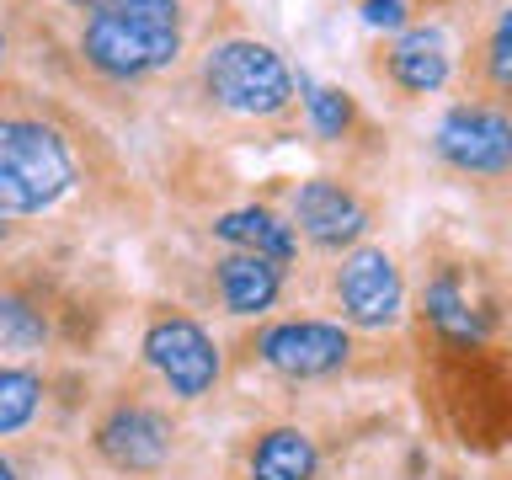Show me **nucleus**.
I'll use <instances>...</instances> for the list:
<instances>
[{
    "instance_id": "1",
    "label": "nucleus",
    "mask_w": 512,
    "mask_h": 480,
    "mask_svg": "<svg viewBox=\"0 0 512 480\" xmlns=\"http://www.w3.org/2000/svg\"><path fill=\"white\" fill-rule=\"evenodd\" d=\"M80 48L112 80L150 75L182 48V0H107L91 11Z\"/></svg>"
},
{
    "instance_id": "2",
    "label": "nucleus",
    "mask_w": 512,
    "mask_h": 480,
    "mask_svg": "<svg viewBox=\"0 0 512 480\" xmlns=\"http://www.w3.org/2000/svg\"><path fill=\"white\" fill-rule=\"evenodd\" d=\"M70 150L54 128L32 118H0V214H38L70 187Z\"/></svg>"
},
{
    "instance_id": "3",
    "label": "nucleus",
    "mask_w": 512,
    "mask_h": 480,
    "mask_svg": "<svg viewBox=\"0 0 512 480\" xmlns=\"http://www.w3.org/2000/svg\"><path fill=\"white\" fill-rule=\"evenodd\" d=\"M203 86L219 107L246 112V118H272L294 96V75H288V64L267 43L235 38V43H219L203 59Z\"/></svg>"
},
{
    "instance_id": "4",
    "label": "nucleus",
    "mask_w": 512,
    "mask_h": 480,
    "mask_svg": "<svg viewBox=\"0 0 512 480\" xmlns=\"http://www.w3.org/2000/svg\"><path fill=\"white\" fill-rule=\"evenodd\" d=\"M144 358L171 384V395H182V400H198L219 384V347L208 342V331L198 320H182V315L155 320L144 331Z\"/></svg>"
},
{
    "instance_id": "5",
    "label": "nucleus",
    "mask_w": 512,
    "mask_h": 480,
    "mask_svg": "<svg viewBox=\"0 0 512 480\" xmlns=\"http://www.w3.org/2000/svg\"><path fill=\"white\" fill-rule=\"evenodd\" d=\"M256 352H262L267 368H278L288 379H326L347 363L352 336L331 320H283V326L262 331Z\"/></svg>"
},
{
    "instance_id": "6",
    "label": "nucleus",
    "mask_w": 512,
    "mask_h": 480,
    "mask_svg": "<svg viewBox=\"0 0 512 480\" xmlns=\"http://www.w3.org/2000/svg\"><path fill=\"white\" fill-rule=\"evenodd\" d=\"M336 299H342L352 326L384 331V326L400 320L406 288H400V272H395L390 256H384L379 246H363V251H352L342 262V272H336Z\"/></svg>"
},
{
    "instance_id": "7",
    "label": "nucleus",
    "mask_w": 512,
    "mask_h": 480,
    "mask_svg": "<svg viewBox=\"0 0 512 480\" xmlns=\"http://www.w3.org/2000/svg\"><path fill=\"white\" fill-rule=\"evenodd\" d=\"M438 155L459 171L496 176L512 166V118L496 107H454L438 123Z\"/></svg>"
},
{
    "instance_id": "8",
    "label": "nucleus",
    "mask_w": 512,
    "mask_h": 480,
    "mask_svg": "<svg viewBox=\"0 0 512 480\" xmlns=\"http://www.w3.org/2000/svg\"><path fill=\"white\" fill-rule=\"evenodd\" d=\"M96 448H102V459L112 470L150 475L171 454V422L150 406H118L102 427H96Z\"/></svg>"
},
{
    "instance_id": "9",
    "label": "nucleus",
    "mask_w": 512,
    "mask_h": 480,
    "mask_svg": "<svg viewBox=\"0 0 512 480\" xmlns=\"http://www.w3.org/2000/svg\"><path fill=\"white\" fill-rule=\"evenodd\" d=\"M294 214H299V230L315 240V246H352L363 230H368V214H363V203L352 198L347 187H336V182H304L294 192Z\"/></svg>"
},
{
    "instance_id": "10",
    "label": "nucleus",
    "mask_w": 512,
    "mask_h": 480,
    "mask_svg": "<svg viewBox=\"0 0 512 480\" xmlns=\"http://www.w3.org/2000/svg\"><path fill=\"white\" fill-rule=\"evenodd\" d=\"M283 288V267L267 262V256H251V251H235L219 262V299L230 315H262L272 310Z\"/></svg>"
},
{
    "instance_id": "11",
    "label": "nucleus",
    "mask_w": 512,
    "mask_h": 480,
    "mask_svg": "<svg viewBox=\"0 0 512 480\" xmlns=\"http://www.w3.org/2000/svg\"><path fill=\"white\" fill-rule=\"evenodd\" d=\"M448 38L438 27H411L406 38L395 43V54H390V75H395V86L400 91H411V96H427V91H438L443 80H448Z\"/></svg>"
},
{
    "instance_id": "12",
    "label": "nucleus",
    "mask_w": 512,
    "mask_h": 480,
    "mask_svg": "<svg viewBox=\"0 0 512 480\" xmlns=\"http://www.w3.org/2000/svg\"><path fill=\"white\" fill-rule=\"evenodd\" d=\"M315 470H320V448L299 427H272L251 448V480H315Z\"/></svg>"
},
{
    "instance_id": "13",
    "label": "nucleus",
    "mask_w": 512,
    "mask_h": 480,
    "mask_svg": "<svg viewBox=\"0 0 512 480\" xmlns=\"http://www.w3.org/2000/svg\"><path fill=\"white\" fill-rule=\"evenodd\" d=\"M427 320H432V331L448 336V342H459V347L486 342V331H491V320L470 304V294H464V283L454 272H438V278L427 283Z\"/></svg>"
},
{
    "instance_id": "14",
    "label": "nucleus",
    "mask_w": 512,
    "mask_h": 480,
    "mask_svg": "<svg viewBox=\"0 0 512 480\" xmlns=\"http://www.w3.org/2000/svg\"><path fill=\"white\" fill-rule=\"evenodd\" d=\"M219 240H230L235 251H251V256H267V262H288L294 256V230L283 219H272L267 208H235L214 224Z\"/></svg>"
},
{
    "instance_id": "15",
    "label": "nucleus",
    "mask_w": 512,
    "mask_h": 480,
    "mask_svg": "<svg viewBox=\"0 0 512 480\" xmlns=\"http://www.w3.org/2000/svg\"><path fill=\"white\" fill-rule=\"evenodd\" d=\"M38 400H43L38 374H27V368H0V438L16 427H27L32 411H38Z\"/></svg>"
},
{
    "instance_id": "16",
    "label": "nucleus",
    "mask_w": 512,
    "mask_h": 480,
    "mask_svg": "<svg viewBox=\"0 0 512 480\" xmlns=\"http://www.w3.org/2000/svg\"><path fill=\"white\" fill-rule=\"evenodd\" d=\"M48 336L43 326V315L32 310L27 299H16V294H0V347H16V352H27V347H38Z\"/></svg>"
},
{
    "instance_id": "17",
    "label": "nucleus",
    "mask_w": 512,
    "mask_h": 480,
    "mask_svg": "<svg viewBox=\"0 0 512 480\" xmlns=\"http://www.w3.org/2000/svg\"><path fill=\"white\" fill-rule=\"evenodd\" d=\"M304 107H310V123H315V134H326V139H342L347 134V123H352V102L342 91H331V86H310L304 80Z\"/></svg>"
},
{
    "instance_id": "18",
    "label": "nucleus",
    "mask_w": 512,
    "mask_h": 480,
    "mask_svg": "<svg viewBox=\"0 0 512 480\" xmlns=\"http://www.w3.org/2000/svg\"><path fill=\"white\" fill-rule=\"evenodd\" d=\"M486 70L502 91H512V6L502 11V22L491 32V48H486Z\"/></svg>"
},
{
    "instance_id": "19",
    "label": "nucleus",
    "mask_w": 512,
    "mask_h": 480,
    "mask_svg": "<svg viewBox=\"0 0 512 480\" xmlns=\"http://www.w3.org/2000/svg\"><path fill=\"white\" fill-rule=\"evenodd\" d=\"M368 27H406V0H363Z\"/></svg>"
},
{
    "instance_id": "20",
    "label": "nucleus",
    "mask_w": 512,
    "mask_h": 480,
    "mask_svg": "<svg viewBox=\"0 0 512 480\" xmlns=\"http://www.w3.org/2000/svg\"><path fill=\"white\" fill-rule=\"evenodd\" d=\"M0 480H16V470H11V464H6V459H0Z\"/></svg>"
},
{
    "instance_id": "21",
    "label": "nucleus",
    "mask_w": 512,
    "mask_h": 480,
    "mask_svg": "<svg viewBox=\"0 0 512 480\" xmlns=\"http://www.w3.org/2000/svg\"><path fill=\"white\" fill-rule=\"evenodd\" d=\"M70 6H91L96 11V6H107V0H70Z\"/></svg>"
},
{
    "instance_id": "22",
    "label": "nucleus",
    "mask_w": 512,
    "mask_h": 480,
    "mask_svg": "<svg viewBox=\"0 0 512 480\" xmlns=\"http://www.w3.org/2000/svg\"><path fill=\"white\" fill-rule=\"evenodd\" d=\"M0 59H6V32H0Z\"/></svg>"
},
{
    "instance_id": "23",
    "label": "nucleus",
    "mask_w": 512,
    "mask_h": 480,
    "mask_svg": "<svg viewBox=\"0 0 512 480\" xmlns=\"http://www.w3.org/2000/svg\"><path fill=\"white\" fill-rule=\"evenodd\" d=\"M0 235H6V214H0Z\"/></svg>"
}]
</instances>
